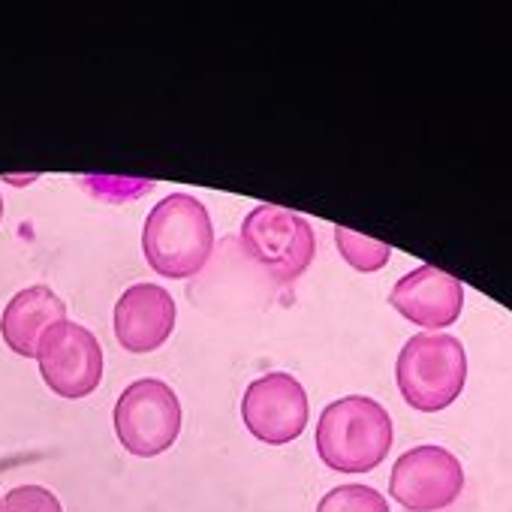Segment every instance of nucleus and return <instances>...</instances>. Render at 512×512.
Listing matches in <instances>:
<instances>
[{
  "instance_id": "nucleus-9",
  "label": "nucleus",
  "mask_w": 512,
  "mask_h": 512,
  "mask_svg": "<svg viewBox=\"0 0 512 512\" xmlns=\"http://www.w3.org/2000/svg\"><path fill=\"white\" fill-rule=\"evenodd\" d=\"M178 320L175 299L160 284H133L115 302V338L127 353H154L160 350Z\"/></svg>"
},
{
  "instance_id": "nucleus-2",
  "label": "nucleus",
  "mask_w": 512,
  "mask_h": 512,
  "mask_svg": "<svg viewBox=\"0 0 512 512\" xmlns=\"http://www.w3.org/2000/svg\"><path fill=\"white\" fill-rule=\"evenodd\" d=\"M395 425L389 410L368 395H344L320 413L317 455L338 473H371L392 449Z\"/></svg>"
},
{
  "instance_id": "nucleus-5",
  "label": "nucleus",
  "mask_w": 512,
  "mask_h": 512,
  "mask_svg": "<svg viewBox=\"0 0 512 512\" xmlns=\"http://www.w3.org/2000/svg\"><path fill=\"white\" fill-rule=\"evenodd\" d=\"M115 434L136 458H154L175 446L181 434V401L157 377L133 380L115 401Z\"/></svg>"
},
{
  "instance_id": "nucleus-8",
  "label": "nucleus",
  "mask_w": 512,
  "mask_h": 512,
  "mask_svg": "<svg viewBox=\"0 0 512 512\" xmlns=\"http://www.w3.org/2000/svg\"><path fill=\"white\" fill-rule=\"evenodd\" d=\"M311 416L308 392L305 386L287 374L272 371L247 383L241 398V419L244 428L269 446H287L296 437H302Z\"/></svg>"
},
{
  "instance_id": "nucleus-13",
  "label": "nucleus",
  "mask_w": 512,
  "mask_h": 512,
  "mask_svg": "<svg viewBox=\"0 0 512 512\" xmlns=\"http://www.w3.org/2000/svg\"><path fill=\"white\" fill-rule=\"evenodd\" d=\"M317 512H392V509H389V500L377 488L350 482V485L329 488L320 497Z\"/></svg>"
},
{
  "instance_id": "nucleus-6",
  "label": "nucleus",
  "mask_w": 512,
  "mask_h": 512,
  "mask_svg": "<svg viewBox=\"0 0 512 512\" xmlns=\"http://www.w3.org/2000/svg\"><path fill=\"white\" fill-rule=\"evenodd\" d=\"M464 491V467L458 455L437 443H422L398 455L389 476V494L407 512L449 509Z\"/></svg>"
},
{
  "instance_id": "nucleus-15",
  "label": "nucleus",
  "mask_w": 512,
  "mask_h": 512,
  "mask_svg": "<svg viewBox=\"0 0 512 512\" xmlns=\"http://www.w3.org/2000/svg\"><path fill=\"white\" fill-rule=\"evenodd\" d=\"M0 220H4V196H0Z\"/></svg>"
},
{
  "instance_id": "nucleus-12",
  "label": "nucleus",
  "mask_w": 512,
  "mask_h": 512,
  "mask_svg": "<svg viewBox=\"0 0 512 512\" xmlns=\"http://www.w3.org/2000/svg\"><path fill=\"white\" fill-rule=\"evenodd\" d=\"M335 244L356 272H380L392 256V247L386 241L359 235L347 226H335Z\"/></svg>"
},
{
  "instance_id": "nucleus-11",
  "label": "nucleus",
  "mask_w": 512,
  "mask_h": 512,
  "mask_svg": "<svg viewBox=\"0 0 512 512\" xmlns=\"http://www.w3.org/2000/svg\"><path fill=\"white\" fill-rule=\"evenodd\" d=\"M61 320H67L64 299L52 287L37 284V287L19 290L7 302L4 314H0V335H4L13 353L25 359H37L40 338Z\"/></svg>"
},
{
  "instance_id": "nucleus-1",
  "label": "nucleus",
  "mask_w": 512,
  "mask_h": 512,
  "mask_svg": "<svg viewBox=\"0 0 512 512\" xmlns=\"http://www.w3.org/2000/svg\"><path fill=\"white\" fill-rule=\"evenodd\" d=\"M214 250V223L208 208L190 193H169L160 199L142 226L145 263L172 281L199 275Z\"/></svg>"
},
{
  "instance_id": "nucleus-4",
  "label": "nucleus",
  "mask_w": 512,
  "mask_h": 512,
  "mask_svg": "<svg viewBox=\"0 0 512 512\" xmlns=\"http://www.w3.org/2000/svg\"><path fill=\"white\" fill-rule=\"evenodd\" d=\"M241 247L253 263H260L275 281H299L317 253V235L311 223L281 205H256L241 220Z\"/></svg>"
},
{
  "instance_id": "nucleus-7",
  "label": "nucleus",
  "mask_w": 512,
  "mask_h": 512,
  "mask_svg": "<svg viewBox=\"0 0 512 512\" xmlns=\"http://www.w3.org/2000/svg\"><path fill=\"white\" fill-rule=\"evenodd\" d=\"M37 365L55 395L79 401L100 386L106 362L103 347L91 329L73 320H61L40 338Z\"/></svg>"
},
{
  "instance_id": "nucleus-3",
  "label": "nucleus",
  "mask_w": 512,
  "mask_h": 512,
  "mask_svg": "<svg viewBox=\"0 0 512 512\" xmlns=\"http://www.w3.org/2000/svg\"><path fill=\"white\" fill-rule=\"evenodd\" d=\"M395 380L401 398L422 413L446 410L458 401L467 383L464 344L449 332L413 335L395 362Z\"/></svg>"
},
{
  "instance_id": "nucleus-10",
  "label": "nucleus",
  "mask_w": 512,
  "mask_h": 512,
  "mask_svg": "<svg viewBox=\"0 0 512 512\" xmlns=\"http://www.w3.org/2000/svg\"><path fill=\"white\" fill-rule=\"evenodd\" d=\"M389 302L404 320L434 332V329H449L461 317L464 287L458 278H452L437 266H419L395 281Z\"/></svg>"
},
{
  "instance_id": "nucleus-14",
  "label": "nucleus",
  "mask_w": 512,
  "mask_h": 512,
  "mask_svg": "<svg viewBox=\"0 0 512 512\" xmlns=\"http://www.w3.org/2000/svg\"><path fill=\"white\" fill-rule=\"evenodd\" d=\"M0 512H64V503L46 485H16L0 497Z\"/></svg>"
}]
</instances>
